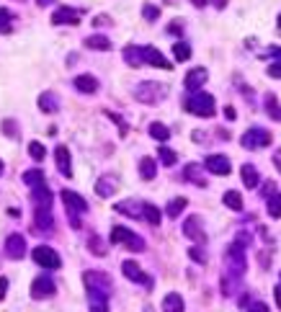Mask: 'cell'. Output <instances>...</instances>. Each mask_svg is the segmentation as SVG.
<instances>
[{
	"instance_id": "6da1fadb",
	"label": "cell",
	"mask_w": 281,
	"mask_h": 312,
	"mask_svg": "<svg viewBox=\"0 0 281 312\" xmlns=\"http://www.w3.org/2000/svg\"><path fill=\"white\" fill-rule=\"evenodd\" d=\"M83 281L88 286V297H91V304H106L109 302V294H111V279L93 268V271H85L83 273Z\"/></svg>"
},
{
	"instance_id": "7a4b0ae2",
	"label": "cell",
	"mask_w": 281,
	"mask_h": 312,
	"mask_svg": "<svg viewBox=\"0 0 281 312\" xmlns=\"http://www.w3.org/2000/svg\"><path fill=\"white\" fill-rule=\"evenodd\" d=\"M183 106H186L188 114L201 116V119H209V116H214V111H217V106H214V96H209V93H204V90L191 93V96L186 98Z\"/></svg>"
},
{
	"instance_id": "3957f363",
	"label": "cell",
	"mask_w": 281,
	"mask_h": 312,
	"mask_svg": "<svg viewBox=\"0 0 281 312\" xmlns=\"http://www.w3.org/2000/svg\"><path fill=\"white\" fill-rule=\"evenodd\" d=\"M168 96V85H163V83H150V80H145V83H139L137 88H134V98L137 101H142V103H160L163 98Z\"/></svg>"
},
{
	"instance_id": "277c9868",
	"label": "cell",
	"mask_w": 281,
	"mask_h": 312,
	"mask_svg": "<svg viewBox=\"0 0 281 312\" xmlns=\"http://www.w3.org/2000/svg\"><path fill=\"white\" fill-rule=\"evenodd\" d=\"M62 201H65V207H67V214H70V222H73V227L78 230V227H80V219H78V214L88 212V201H85L80 194L70 191V189H65V191H62Z\"/></svg>"
},
{
	"instance_id": "5b68a950",
	"label": "cell",
	"mask_w": 281,
	"mask_h": 312,
	"mask_svg": "<svg viewBox=\"0 0 281 312\" xmlns=\"http://www.w3.org/2000/svg\"><path fill=\"white\" fill-rule=\"evenodd\" d=\"M111 243H114V245H127V248L134 250V253H142V250H145V240H142L139 235H134L132 230L121 227V225H116V227L111 230Z\"/></svg>"
},
{
	"instance_id": "8992f818",
	"label": "cell",
	"mask_w": 281,
	"mask_h": 312,
	"mask_svg": "<svg viewBox=\"0 0 281 312\" xmlns=\"http://www.w3.org/2000/svg\"><path fill=\"white\" fill-rule=\"evenodd\" d=\"M31 255H34V261H37L42 268H47V271H57V268L62 266V258H60L57 250L49 248V245H37V248L31 250Z\"/></svg>"
},
{
	"instance_id": "52a82bcc",
	"label": "cell",
	"mask_w": 281,
	"mask_h": 312,
	"mask_svg": "<svg viewBox=\"0 0 281 312\" xmlns=\"http://www.w3.org/2000/svg\"><path fill=\"white\" fill-rule=\"evenodd\" d=\"M240 144H242L245 150L268 147V144H271V132H266V129H260V126H253V129H248V132L240 137Z\"/></svg>"
},
{
	"instance_id": "ba28073f",
	"label": "cell",
	"mask_w": 281,
	"mask_h": 312,
	"mask_svg": "<svg viewBox=\"0 0 281 312\" xmlns=\"http://www.w3.org/2000/svg\"><path fill=\"white\" fill-rule=\"evenodd\" d=\"M227 271L235 273V276L245 273V250H242L240 243H235V245L227 248Z\"/></svg>"
},
{
	"instance_id": "9c48e42d",
	"label": "cell",
	"mask_w": 281,
	"mask_h": 312,
	"mask_svg": "<svg viewBox=\"0 0 281 312\" xmlns=\"http://www.w3.org/2000/svg\"><path fill=\"white\" fill-rule=\"evenodd\" d=\"M6 255L8 258H13V261H21L24 255H26V237L24 235H19V232H13V235H8L6 237Z\"/></svg>"
},
{
	"instance_id": "30bf717a",
	"label": "cell",
	"mask_w": 281,
	"mask_h": 312,
	"mask_svg": "<svg viewBox=\"0 0 281 312\" xmlns=\"http://www.w3.org/2000/svg\"><path fill=\"white\" fill-rule=\"evenodd\" d=\"M57 291V286H55V281L44 273V276H37L34 279V284H31V297L34 299H47V297H52Z\"/></svg>"
},
{
	"instance_id": "8fae6325",
	"label": "cell",
	"mask_w": 281,
	"mask_h": 312,
	"mask_svg": "<svg viewBox=\"0 0 281 312\" xmlns=\"http://www.w3.org/2000/svg\"><path fill=\"white\" fill-rule=\"evenodd\" d=\"M121 271H124V276L129 279V281H134V284H142V286H152V279L134 263V261H124L121 263Z\"/></svg>"
},
{
	"instance_id": "7c38bea8",
	"label": "cell",
	"mask_w": 281,
	"mask_h": 312,
	"mask_svg": "<svg viewBox=\"0 0 281 312\" xmlns=\"http://www.w3.org/2000/svg\"><path fill=\"white\" fill-rule=\"evenodd\" d=\"M52 24L55 26H78L80 24V13L73 11V8H67V6H62V8H57L52 13Z\"/></svg>"
},
{
	"instance_id": "4fadbf2b",
	"label": "cell",
	"mask_w": 281,
	"mask_h": 312,
	"mask_svg": "<svg viewBox=\"0 0 281 312\" xmlns=\"http://www.w3.org/2000/svg\"><path fill=\"white\" fill-rule=\"evenodd\" d=\"M34 230L37 232H52L55 230V219L49 207H37L34 209Z\"/></svg>"
},
{
	"instance_id": "5bb4252c",
	"label": "cell",
	"mask_w": 281,
	"mask_h": 312,
	"mask_svg": "<svg viewBox=\"0 0 281 312\" xmlns=\"http://www.w3.org/2000/svg\"><path fill=\"white\" fill-rule=\"evenodd\" d=\"M55 163H57V171L65 176V178H73V158H70V150L65 144H60L55 150Z\"/></svg>"
},
{
	"instance_id": "9a60e30c",
	"label": "cell",
	"mask_w": 281,
	"mask_h": 312,
	"mask_svg": "<svg viewBox=\"0 0 281 312\" xmlns=\"http://www.w3.org/2000/svg\"><path fill=\"white\" fill-rule=\"evenodd\" d=\"M204 166L214 176H230V171H232V166H230V160L224 158V155H209V158L204 160Z\"/></svg>"
},
{
	"instance_id": "2e32d148",
	"label": "cell",
	"mask_w": 281,
	"mask_h": 312,
	"mask_svg": "<svg viewBox=\"0 0 281 312\" xmlns=\"http://www.w3.org/2000/svg\"><path fill=\"white\" fill-rule=\"evenodd\" d=\"M204 222H201V217H188L186 222H183V235L186 237H191V240H196V243H204L206 240V235H204Z\"/></svg>"
},
{
	"instance_id": "e0dca14e",
	"label": "cell",
	"mask_w": 281,
	"mask_h": 312,
	"mask_svg": "<svg viewBox=\"0 0 281 312\" xmlns=\"http://www.w3.org/2000/svg\"><path fill=\"white\" fill-rule=\"evenodd\" d=\"M142 54H145V65H152V67H160V70H170L173 67L155 47H142Z\"/></svg>"
},
{
	"instance_id": "ac0fdd59",
	"label": "cell",
	"mask_w": 281,
	"mask_h": 312,
	"mask_svg": "<svg viewBox=\"0 0 281 312\" xmlns=\"http://www.w3.org/2000/svg\"><path fill=\"white\" fill-rule=\"evenodd\" d=\"M206 78H209L206 67H194V70H188V75H186V80H183V83H186V88H188V90H194V93H196V90L206 83Z\"/></svg>"
},
{
	"instance_id": "d6986e66",
	"label": "cell",
	"mask_w": 281,
	"mask_h": 312,
	"mask_svg": "<svg viewBox=\"0 0 281 312\" xmlns=\"http://www.w3.org/2000/svg\"><path fill=\"white\" fill-rule=\"evenodd\" d=\"M116 189H119V178H116V176H103V178H98V183H96V194H98L101 199L114 196Z\"/></svg>"
},
{
	"instance_id": "ffe728a7",
	"label": "cell",
	"mask_w": 281,
	"mask_h": 312,
	"mask_svg": "<svg viewBox=\"0 0 281 312\" xmlns=\"http://www.w3.org/2000/svg\"><path fill=\"white\" fill-rule=\"evenodd\" d=\"M240 176H242V183H245V189H258V183H260V176H258V168H255V166L245 163V166L240 168Z\"/></svg>"
},
{
	"instance_id": "44dd1931",
	"label": "cell",
	"mask_w": 281,
	"mask_h": 312,
	"mask_svg": "<svg viewBox=\"0 0 281 312\" xmlns=\"http://www.w3.org/2000/svg\"><path fill=\"white\" fill-rule=\"evenodd\" d=\"M119 214H124V217H142V204L139 201H134V199H127V201H119L116 207H114Z\"/></svg>"
},
{
	"instance_id": "7402d4cb",
	"label": "cell",
	"mask_w": 281,
	"mask_h": 312,
	"mask_svg": "<svg viewBox=\"0 0 281 312\" xmlns=\"http://www.w3.org/2000/svg\"><path fill=\"white\" fill-rule=\"evenodd\" d=\"M73 85H75L80 93H96V90H98V80H96L93 75H78V78L73 80Z\"/></svg>"
},
{
	"instance_id": "603a6c76",
	"label": "cell",
	"mask_w": 281,
	"mask_h": 312,
	"mask_svg": "<svg viewBox=\"0 0 281 312\" xmlns=\"http://www.w3.org/2000/svg\"><path fill=\"white\" fill-rule=\"evenodd\" d=\"M183 176H186L191 183H196L199 189H206V178L201 176V166H196V163H188V166H186V171H183Z\"/></svg>"
},
{
	"instance_id": "cb8c5ba5",
	"label": "cell",
	"mask_w": 281,
	"mask_h": 312,
	"mask_svg": "<svg viewBox=\"0 0 281 312\" xmlns=\"http://www.w3.org/2000/svg\"><path fill=\"white\" fill-rule=\"evenodd\" d=\"M21 181L26 183V186H31V189H39V186H44V171L42 168H31V171H26L24 176H21Z\"/></svg>"
},
{
	"instance_id": "d4e9b609",
	"label": "cell",
	"mask_w": 281,
	"mask_h": 312,
	"mask_svg": "<svg viewBox=\"0 0 281 312\" xmlns=\"http://www.w3.org/2000/svg\"><path fill=\"white\" fill-rule=\"evenodd\" d=\"M163 312H186V307H183V297L175 294V291H170V294L163 299Z\"/></svg>"
},
{
	"instance_id": "484cf974",
	"label": "cell",
	"mask_w": 281,
	"mask_h": 312,
	"mask_svg": "<svg viewBox=\"0 0 281 312\" xmlns=\"http://www.w3.org/2000/svg\"><path fill=\"white\" fill-rule=\"evenodd\" d=\"M39 108H42V111H47V114H55V111L60 108V101H57V96H55L52 90L42 93V96H39Z\"/></svg>"
},
{
	"instance_id": "4316f807",
	"label": "cell",
	"mask_w": 281,
	"mask_h": 312,
	"mask_svg": "<svg viewBox=\"0 0 281 312\" xmlns=\"http://www.w3.org/2000/svg\"><path fill=\"white\" fill-rule=\"evenodd\" d=\"M31 196H34V207H49L52 209V191L39 186V189H31Z\"/></svg>"
},
{
	"instance_id": "83f0119b",
	"label": "cell",
	"mask_w": 281,
	"mask_h": 312,
	"mask_svg": "<svg viewBox=\"0 0 281 312\" xmlns=\"http://www.w3.org/2000/svg\"><path fill=\"white\" fill-rule=\"evenodd\" d=\"M85 47L88 49H96V52H109L111 49V42L106 36H101V34H93V36L85 39Z\"/></svg>"
},
{
	"instance_id": "f1b7e54d",
	"label": "cell",
	"mask_w": 281,
	"mask_h": 312,
	"mask_svg": "<svg viewBox=\"0 0 281 312\" xmlns=\"http://www.w3.org/2000/svg\"><path fill=\"white\" fill-rule=\"evenodd\" d=\"M124 60H127L132 67H142V65H145L142 47H127V49H124Z\"/></svg>"
},
{
	"instance_id": "f546056e",
	"label": "cell",
	"mask_w": 281,
	"mask_h": 312,
	"mask_svg": "<svg viewBox=\"0 0 281 312\" xmlns=\"http://www.w3.org/2000/svg\"><path fill=\"white\" fill-rule=\"evenodd\" d=\"M147 132H150V137L157 139V142H168V139H170V129H168L165 124H160V121H152Z\"/></svg>"
},
{
	"instance_id": "4dcf8cb0",
	"label": "cell",
	"mask_w": 281,
	"mask_h": 312,
	"mask_svg": "<svg viewBox=\"0 0 281 312\" xmlns=\"http://www.w3.org/2000/svg\"><path fill=\"white\" fill-rule=\"evenodd\" d=\"M155 173H157V163H155L152 158H142V160H139V176H142L145 181H152Z\"/></svg>"
},
{
	"instance_id": "1f68e13d",
	"label": "cell",
	"mask_w": 281,
	"mask_h": 312,
	"mask_svg": "<svg viewBox=\"0 0 281 312\" xmlns=\"http://www.w3.org/2000/svg\"><path fill=\"white\" fill-rule=\"evenodd\" d=\"M186 204H188V201H186L183 196H175L173 201H168V207H165V214H168L170 219H175V217H178V214L186 209Z\"/></svg>"
},
{
	"instance_id": "d6a6232c",
	"label": "cell",
	"mask_w": 281,
	"mask_h": 312,
	"mask_svg": "<svg viewBox=\"0 0 281 312\" xmlns=\"http://www.w3.org/2000/svg\"><path fill=\"white\" fill-rule=\"evenodd\" d=\"M142 217L150 222V225H160V219H163V214H160V209L155 207V204H142Z\"/></svg>"
},
{
	"instance_id": "836d02e7",
	"label": "cell",
	"mask_w": 281,
	"mask_h": 312,
	"mask_svg": "<svg viewBox=\"0 0 281 312\" xmlns=\"http://www.w3.org/2000/svg\"><path fill=\"white\" fill-rule=\"evenodd\" d=\"M266 114H268L273 121L281 119V108H278V101H276L273 93H266Z\"/></svg>"
},
{
	"instance_id": "e575fe53",
	"label": "cell",
	"mask_w": 281,
	"mask_h": 312,
	"mask_svg": "<svg viewBox=\"0 0 281 312\" xmlns=\"http://www.w3.org/2000/svg\"><path fill=\"white\" fill-rule=\"evenodd\" d=\"M222 201H224V207H230L232 212H240V209H242V196H240L237 191H227V194L222 196Z\"/></svg>"
},
{
	"instance_id": "d590c367",
	"label": "cell",
	"mask_w": 281,
	"mask_h": 312,
	"mask_svg": "<svg viewBox=\"0 0 281 312\" xmlns=\"http://www.w3.org/2000/svg\"><path fill=\"white\" fill-rule=\"evenodd\" d=\"M173 57H175L178 62H186V60L191 57V44H186V42H175V44H173Z\"/></svg>"
},
{
	"instance_id": "8d00e7d4",
	"label": "cell",
	"mask_w": 281,
	"mask_h": 312,
	"mask_svg": "<svg viewBox=\"0 0 281 312\" xmlns=\"http://www.w3.org/2000/svg\"><path fill=\"white\" fill-rule=\"evenodd\" d=\"M268 217H273V219L281 217V194L278 191L273 196H268Z\"/></svg>"
},
{
	"instance_id": "74e56055",
	"label": "cell",
	"mask_w": 281,
	"mask_h": 312,
	"mask_svg": "<svg viewBox=\"0 0 281 312\" xmlns=\"http://www.w3.org/2000/svg\"><path fill=\"white\" fill-rule=\"evenodd\" d=\"M29 155H31V158L39 163V160H44L47 150H44V144H42V142H37V139H34V142H29Z\"/></svg>"
},
{
	"instance_id": "f35d334b",
	"label": "cell",
	"mask_w": 281,
	"mask_h": 312,
	"mask_svg": "<svg viewBox=\"0 0 281 312\" xmlns=\"http://www.w3.org/2000/svg\"><path fill=\"white\" fill-rule=\"evenodd\" d=\"M268 54L276 57V62L268 65V75H271V78H281V49H271Z\"/></svg>"
},
{
	"instance_id": "ab89813d",
	"label": "cell",
	"mask_w": 281,
	"mask_h": 312,
	"mask_svg": "<svg viewBox=\"0 0 281 312\" xmlns=\"http://www.w3.org/2000/svg\"><path fill=\"white\" fill-rule=\"evenodd\" d=\"M88 248H91V253H93V255H106V245L101 243V237H98V235H91Z\"/></svg>"
},
{
	"instance_id": "60d3db41",
	"label": "cell",
	"mask_w": 281,
	"mask_h": 312,
	"mask_svg": "<svg viewBox=\"0 0 281 312\" xmlns=\"http://www.w3.org/2000/svg\"><path fill=\"white\" fill-rule=\"evenodd\" d=\"M160 160H163V166H175L178 155H175L170 147H160Z\"/></svg>"
},
{
	"instance_id": "b9f144b4",
	"label": "cell",
	"mask_w": 281,
	"mask_h": 312,
	"mask_svg": "<svg viewBox=\"0 0 281 312\" xmlns=\"http://www.w3.org/2000/svg\"><path fill=\"white\" fill-rule=\"evenodd\" d=\"M11 21H13V13L6 11V8H0V31H11Z\"/></svg>"
},
{
	"instance_id": "7bdbcfd3",
	"label": "cell",
	"mask_w": 281,
	"mask_h": 312,
	"mask_svg": "<svg viewBox=\"0 0 281 312\" xmlns=\"http://www.w3.org/2000/svg\"><path fill=\"white\" fill-rule=\"evenodd\" d=\"M188 258H191V261H196V263H201V266L206 263V253H204V248H201V245H194V248L188 250Z\"/></svg>"
},
{
	"instance_id": "ee69618b",
	"label": "cell",
	"mask_w": 281,
	"mask_h": 312,
	"mask_svg": "<svg viewBox=\"0 0 281 312\" xmlns=\"http://www.w3.org/2000/svg\"><path fill=\"white\" fill-rule=\"evenodd\" d=\"M142 16H145L147 21H157V16H160V8H155V6H145V8H142Z\"/></svg>"
},
{
	"instance_id": "f6af8a7d",
	"label": "cell",
	"mask_w": 281,
	"mask_h": 312,
	"mask_svg": "<svg viewBox=\"0 0 281 312\" xmlns=\"http://www.w3.org/2000/svg\"><path fill=\"white\" fill-rule=\"evenodd\" d=\"M3 132H6L8 137H13V139H16V137H19V129H16V121H13V119H6V121H3Z\"/></svg>"
},
{
	"instance_id": "bcb514c9",
	"label": "cell",
	"mask_w": 281,
	"mask_h": 312,
	"mask_svg": "<svg viewBox=\"0 0 281 312\" xmlns=\"http://www.w3.org/2000/svg\"><path fill=\"white\" fill-rule=\"evenodd\" d=\"M106 116H109V119H114V121L119 124V132H121V137H124V134H127V124H124V119H121V116H116L114 111H106Z\"/></svg>"
},
{
	"instance_id": "7dc6e473",
	"label": "cell",
	"mask_w": 281,
	"mask_h": 312,
	"mask_svg": "<svg viewBox=\"0 0 281 312\" xmlns=\"http://www.w3.org/2000/svg\"><path fill=\"white\" fill-rule=\"evenodd\" d=\"M273 194H276V183H273V181H266V183H263V196L268 199V196H273Z\"/></svg>"
},
{
	"instance_id": "c3c4849f",
	"label": "cell",
	"mask_w": 281,
	"mask_h": 312,
	"mask_svg": "<svg viewBox=\"0 0 281 312\" xmlns=\"http://www.w3.org/2000/svg\"><path fill=\"white\" fill-rule=\"evenodd\" d=\"M248 312H268V304L266 302H253Z\"/></svg>"
},
{
	"instance_id": "681fc988",
	"label": "cell",
	"mask_w": 281,
	"mask_h": 312,
	"mask_svg": "<svg viewBox=\"0 0 281 312\" xmlns=\"http://www.w3.org/2000/svg\"><path fill=\"white\" fill-rule=\"evenodd\" d=\"M93 26H111V19L109 16H96L93 19Z\"/></svg>"
},
{
	"instance_id": "f907efd6",
	"label": "cell",
	"mask_w": 281,
	"mask_h": 312,
	"mask_svg": "<svg viewBox=\"0 0 281 312\" xmlns=\"http://www.w3.org/2000/svg\"><path fill=\"white\" fill-rule=\"evenodd\" d=\"M224 116H227L230 121H235V119H237V111H235L232 106H227V108H224Z\"/></svg>"
},
{
	"instance_id": "816d5d0a",
	"label": "cell",
	"mask_w": 281,
	"mask_h": 312,
	"mask_svg": "<svg viewBox=\"0 0 281 312\" xmlns=\"http://www.w3.org/2000/svg\"><path fill=\"white\" fill-rule=\"evenodd\" d=\"M6 291H8V279H0V299L6 297Z\"/></svg>"
},
{
	"instance_id": "f5cc1de1",
	"label": "cell",
	"mask_w": 281,
	"mask_h": 312,
	"mask_svg": "<svg viewBox=\"0 0 281 312\" xmlns=\"http://www.w3.org/2000/svg\"><path fill=\"white\" fill-rule=\"evenodd\" d=\"M181 24H183V21H173V26H170L168 31H173V34H181V31H183V26H181Z\"/></svg>"
},
{
	"instance_id": "db71d44e",
	"label": "cell",
	"mask_w": 281,
	"mask_h": 312,
	"mask_svg": "<svg viewBox=\"0 0 281 312\" xmlns=\"http://www.w3.org/2000/svg\"><path fill=\"white\" fill-rule=\"evenodd\" d=\"M209 3H212L214 8H219V11H222V8L227 6V0H209Z\"/></svg>"
},
{
	"instance_id": "11a10c76",
	"label": "cell",
	"mask_w": 281,
	"mask_h": 312,
	"mask_svg": "<svg viewBox=\"0 0 281 312\" xmlns=\"http://www.w3.org/2000/svg\"><path fill=\"white\" fill-rule=\"evenodd\" d=\"M273 297H276V304H278V309H281V286L273 289Z\"/></svg>"
},
{
	"instance_id": "9f6ffc18",
	"label": "cell",
	"mask_w": 281,
	"mask_h": 312,
	"mask_svg": "<svg viewBox=\"0 0 281 312\" xmlns=\"http://www.w3.org/2000/svg\"><path fill=\"white\" fill-rule=\"evenodd\" d=\"M91 312H106V304H91Z\"/></svg>"
},
{
	"instance_id": "6f0895ef",
	"label": "cell",
	"mask_w": 281,
	"mask_h": 312,
	"mask_svg": "<svg viewBox=\"0 0 281 312\" xmlns=\"http://www.w3.org/2000/svg\"><path fill=\"white\" fill-rule=\"evenodd\" d=\"M191 3H194L196 8H204V6H206V0H191Z\"/></svg>"
},
{
	"instance_id": "680465c9",
	"label": "cell",
	"mask_w": 281,
	"mask_h": 312,
	"mask_svg": "<svg viewBox=\"0 0 281 312\" xmlns=\"http://www.w3.org/2000/svg\"><path fill=\"white\" fill-rule=\"evenodd\" d=\"M52 3H55V0H39V6H42V8H47V6H52Z\"/></svg>"
},
{
	"instance_id": "91938a15",
	"label": "cell",
	"mask_w": 281,
	"mask_h": 312,
	"mask_svg": "<svg viewBox=\"0 0 281 312\" xmlns=\"http://www.w3.org/2000/svg\"><path fill=\"white\" fill-rule=\"evenodd\" d=\"M0 176H3V163H0Z\"/></svg>"
},
{
	"instance_id": "94428289",
	"label": "cell",
	"mask_w": 281,
	"mask_h": 312,
	"mask_svg": "<svg viewBox=\"0 0 281 312\" xmlns=\"http://www.w3.org/2000/svg\"><path fill=\"white\" fill-rule=\"evenodd\" d=\"M278 29H281V16H278Z\"/></svg>"
}]
</instances>
